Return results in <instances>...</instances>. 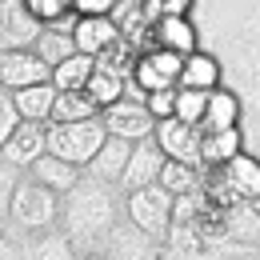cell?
<instances>
[{
    "label": "cell",
    "instance_id": "obj_1",
    "mask_svg": "<svg viewBox=\"0 0 260 260\" xmlns=\"http://www.w3.org/2000/svg\"><path fill=\"white\" fill-rule=\"evenodd\" d=\"M120 220H124V188L120 184H108V180H96L84 172L60 196V228L80 252L104 248V240L112 236V228Z\"/></svg>",
    "mask_w": 260,
    "mask_h": 260
},
{
    "label": "cell",
    "instance_id": "obj_2",
    "mask_svg": "<svg viewBox=\"0 0 260 260\" xmlns=\"http://www.w3.org/2000/svg\"><path fill=\"white\" fill-rule=\"evenodd\" d=\"M8 228L16 236H36V232L60 228V192L44 188L32 172H24L16 184V196H12V208H8Z\"/></svg>",
    "mask_w": 260,
    "mask_h": 260
},
{
    "label": "cell",
    "instance_id": "obj_3",
    "mask_svg": "<svg viewBox=\"0 0 260 260\" xmlns=\"http://www.w3.org/2000/svg\"><path fill=\"white\" fill-rule=\"evenodd\" d=\"M108 140V128H104V116H88V120H72V124H56L48 120V152L64 156L72 164H84L96 156V148Z\"/></svg>",
    "mask_w": 260,
    "mask_h": 260
},
{
    "label": "cell",
    "instance_id": "obj_4",
    "mask_svg": "<svg viewBox=\"0 0 260 260\" xmlns=\"http://www.w3.org/2000/svg\"><path fill=\"white\" fill-rule=\"evenodd\" d=\"M172 208H176V196L168 192L160 180H156V184H144V188L124 192V216H128L140 232L156 236V240H164V236H168V228H172Z\"/></svg>",
    "mask_w": 260,
    "mask_h": 260
},
{
    "label": "cell",
    "instance_id": "obj_5",
    "mask_svg": "<svg viewBox=\"0 0 260 260\" xmlns=\"http://www.w3.org/2000/svg\"><path fill=\"white\" fill-rule=\"evenodd\" d=\"M104 116V128L112 136H124V140H144L156 132V116L148 108V100H136V96H120L116 104L100 108Z\"/></svg>",
    "mask_w": 260,
    "mask_h": 260
},
{
    "label": "cell",
    "instance_id": "obj_6",
    "mask_svg": "<svg viewBox=\"0 0 260 260\" xmlns=\"http://www.w3.org/2000/svg\"><path fill=\"white\" fill-rule=\"evenodd\" d=\"M180 72H184V52H172V48L156 44L152 52L136 56L132 80H136L144 92H156V88H176V84H180Z\"/></svg>",
    "mask_w": 260,
    "mask_h": 260
},
{
    "label": "cell",
    "instance_id": "obj_7",
    "mask_svg": "<svg viewBox=\"0 0 260 260\" xmlns=\"http://www.w3.org/2000/svg\"><path fill=\"white\" fill-rule=\"evenodd\" d=\"M40 28H44V20L32 12L28 0H0V52L32 48Z\"/></svg>",
    "mask_w": 260,
    "mask_h": 260
},
{
    "label": "cell",
    "instance_id": "obj_8",
    "mask_svg": "<svg viewBox=\"0 0 260 260\" xmlns=\"http://www.w3.org/2000/svg\"><path fill=\"white\" fill-rule=\"evenodd\" d=\"M100 252H108V260H164V240L140 232V228L124 216L120 224L112 228V236L104 240Z\"/></svg>",
    "mask_w": 260,
    "mask_h": 260
},
{
    "label": "cell",
    "instance_id": "obj_9",
    "mask_svg": "<svg viewBox=\"0 0 260 260\" xmlns=\"http://www.w3.org/2000/svg\"><path fill=\"white\" fill-rule=\"evenodd\" d=\"M44 152H48V120H20V128L4 140L0 160H8L20 172H28Z\"/></svg>",
    "mask_w": 260,
    "mask_h": 260
},
{
    "label": "cell",
    "instance_id": "obj_10",
    "mask_svg": "<svg viewBox=\"0 0 260 260\" xmlns=\"http://www.w3.org/2000/svg\"><path fill=\"white\" fill-rule=\"evenodd\" d=\"M40 80H52V64H44L36 56V48H8L0 52V88L16 92V88H28Z\"/></svg>",
    "mask_w": 260,
    "mask_h": 260
},
{
    "label": "cell",
    "instance_id": "obj_11",
    "mask_svg": "<svg viewBox=\"0 0 260 260\" xmlns=\"http://www.w3.org/2000/svg\"><path fill=\"white\" fill-rule=\"evenodd\" d=\"M156 140H160V148L172 156V160H184V164L204 168V156H200L204 132L196 128V124L180 120V116H164V120H156Z\"/></svg>",
    "mask_w": 260,
    "mask_h": 260
},
{
    "label": "cell",
    "instance_id": "obj_12",
    "mask_svg": "<svg viewBox=\"0 0 260 260\" xmlns=\"http://www.w3.org/2000/svg\"><path fill=\"white\" fill-rule=\"evenodd\" d=\"M164 160H168V152L160 148L156 132H152V136H144V140H136V144H132V156H128V168H124V176H120V188L132 192V188L156 184V180H160Z\"/></svg>",
    "mask_w": 260,
    "mask_h": 260
},
{
    "label": "cell",
    "instance_id": "obj_13",
    "mask_svg": "<svg viewBox=\"0 0 260 260\" xmlns=\"http://www.w3.org/2000/svg\"><path fill=\"white\" fill-rule=\"evenodd\" d=\"M220 236L232 244H256L260 248V208L256 200H232L220 208Z\"/></svg>",
    "mask_w": 260,
    "mask_h": 260
},
{
    "label": "cell",
    "instance_id": "obj_14",
    "mask_svg": "<svg viewBox=\"0 0 260 260\" xmlns=\"http://www.w3.org/2000/svg\"><path fill=\"white\" fill-rule=\"evenodd\" d=\"M72 32H76V48L92 52V56H100L112 40H120V28H116V20L108 12H80L72 20Z\"/></svg>",
    "mask_w": 260,
    "mask_h": 260
},
{
    "label": "cell",
    "instance_id": "obj_15",
    "mask_svg": "<svg viewBox=\"0 0 260 260\" xmlns=\"http://www.w3.org/2000/svg\"><path fill=\"white\" fill-rule=\"evenodd\" d=\"M132 144L136 140H124V136H112L108 132V140L96 148V156L84 164V172L96 176V180H108V184H120V176L128 168V156H132Z\"/></svg>",
    "mask_w": 260,
    "mask_h": 260
},
{
    "label": "cell",
    "instance_id": "obj_16",
    "mask_svg": "<svg viewBox=\"0 0 260 260\" xmlns=\"http://www.w3.org/2000/svg\"><path fill=\"white\" fill-rule=\"evenodd\" d=\"M32 48H36V56L44 60V64H60V60H68L72 52H80L76 48V32L68 28V24H60V20H44V28L36 32L32 40Z\"/></svg>",
    "mask_w": 260,
    "mask_h": 260
},
{
    "label": "cell",
    "instance_id": "obj_17",
    "mask_svg": "<svg viewBox=\"0 0 260 260\" xmlns=\"http://www.w3.org/2000/svg\"><path fill=\"white\" fill-rule=\"evenodd\" d=\"M20 240H24V260H80V248L68 240L64 228H48Z\"/></svg>",
    "mask_w": 260,
    "mask_h": 260
},
{
    "label": "cell",
    "instance_id": "obj_18",
    "mask_svg": "<svg viewBox=\"0 0 260 260\" xmlns=\"http://www.w3.org/2000/svg\"><path fill=\"white\" fill-rule=\"evenodd\" d=\"M28 172H32L44 188H52V192H60V196H64L68 188H72V184L84 176V168H80V164L64 160V156H56V152H44V156H40V160H36Z\"/></svg>",
    "mask_w": 260,
    "mask_h": 260
},
{
    "label": "cell",
    "instance_id": "obj_19",
    "mask_svg": "<svg viewBox=\"0 0 260 260\" xmlns=\"http://www.w3.org/2000/svg\"><path fill=\"white\" fill-rule=\"evenodd\" d=\"M16 108L24 120H52V108H56V80H40V84H28V88H16Z\"/></svg>",
    "mask_w": 260,
    "mask_h": 260
},
{
    "label": "cell",
    "instance_id": "obj_20",
    "mask_svg": "<svg viewBox=\"0 0 260 260\" xmlns=\"http://www.w3.org/2000/svg\"><path fill=\"white\" fill-rule=\"evenodd\" d=\"M160 184L168 188L172 196H192V192H204V168H196V164H184V160H164L160 168Z\"/></svg>",
    "mask_w": 260,
    "mask_h": 260
},
{
    "label": "cell",
    "instance_id": "obj_21",
    "mask_svg": "<svg viewBox=\"0 0 260 260\" xmlns=\"http://www.w3.org/2000/svg\"><path fill=\"white\" fill-rule=\"evenodd\" d=\"M88 116H100V104L88 88H68V92L56 96V108H52V120H56V124L88 120Z\"/></svg>",
    "mask_w": 260,
    "mask_h": 260
},
{
    "label": "cell",
    "instance_id": "obj_22",
    "mask_svg": "<svg viewBox=\"0 0 260 260\" xmlns=\"http://www.w3.org/2000/svg\"><path fill=\"white\" fill-rule=\"evenodd\" d=\"M92 72H96V56L92 52H72L68 60H60V64L52 68V80H56L60 92H68V88H88Z\"/></svg>",
    "mask_w": 260,
    "mask_h": 260
},
{
    "label": "cell",
    "instance_id": "obj_23",
    "mask_svg": "<svg viewBox=\"0 0 260 260\" xmlns=\"http://www.w3.org/2000/svg\"><path fill=\"white\" fill-rule=\"evenodd\" d=\"M156 44L164 48H172V52H196V36H192V24L184 20V16H176V12H164L160 20H156Z\"/></svg>",
    "mask_w": 260,
    "mask_h": 260
},
{
    "label": "cell",
    "instance_id": "obj_24",
    "mask_svg": "<svg viewBox=\"0 0 260 260\" xmlns=\"http://www.w3.org/2000/svg\"><path fill=\"white\" fill-rule=\"evenodd\" d=\"M240 152V132L236 128H220V132H204L200 140V156H204V168H220L232 156Z\"/></svg>",
    "mask_w": 260,
    "mask_h": 260
},
{
    "label": "cell",
    "instance_id": "obj_25",
    "mask_svg": "<svg viewBox=\"0 0 260 260\" xmlns=\"http://www.w3.org/2000/svg\"><path fill=\"white\" fill-rule=\"evenodd\" d=\"M88 92L96 96L100 108H108V104H116L120 96H128V76L96 60V72H92V80H88Z\"/></svg>",
    "mask_w": 260,
    "mask_h": 260
},
{
    "label": "cell",
    "instance_id": "obj_26",
    "mask_svg": "<svg viewBox=\"0 0 260 260\" xmlns=\"http://www.w3.org/2000/svg\"><path fill=\"white\" fill-rule=\"evenodd\" d=\"M236 116H240V104L232 92H208V108H204V120L200 132H220V128H236Z\"/></svg>",
    "mask_w": 260,
    "mask_h": 260
},
{
    "label": "cell",
    "instance_id": "obj_27",
    "mask_svg": "<svg viewBox=\"0 0 260 260\" xmlns=\"http://www.w3.org/2000/svg\"><path fill=\"white\" fill-rule=\"evenodd\" d=\"M180 84L184 88H216L220 84V68L212 56H204V52H188L184 56V72H180Z\"/></svg>",
    "mask_w": 260,
    "mask_h": 260
},
{
    "label": "cell",
    "instance_id": "obj_28",
    "mask_svg": "<svg viewBox=\"0 0 260 260\" xmlns=\"http://www.w3.org/2000/svg\"><path fill=\"white\" fill-rule=\"evenodd\" d=\"M204 108H208V88H184V84H176V116L180 120H188V124L200 128Z\"/></svg>",
    "mask_w": 260,
    "mask_h": 260
},
{
    "label": "cell",
    "instance_id": "obj_29",
    "mask_svg": "<svg viewBox=\"0 0 260 260\" xmlns=\"http://www.w3.org/2000/svg\"><path fill=\"white\" fill-rule=\"evenodd\" d=\"M20 168H12L8 160H0V228H8V208H12V196H16V184H20Z\"/></svg>",
    "mask_w": 260,
    "mask_h": 260
},
{
    "label": "cell",
    "instance_id": "obj_30",
    "mask_svg": "<svg viewBox=\"0 0 260 260\" xmlns=\"http://www.w3.org/2000/svg\"><path fill=\"white\" fill-rule=\"evenodd\" d=\"M20 108H16V96L8 92V88H0V148H4V140L12 136V132L20 128Z\"/></svg>",
    "mask_w": 260,
    "mask_h": 260
},
{
    "label": "cell",
    "instance_id": "obj_31",
    "mask_svg": "<svg viewBox=\"0 0 260 260\" xmlns=\"http://www.w3.org/2000/svg\"><path fill=\"white\" fill-rule=\"evenodd\" d=\"M148 108H152L156 120L176 116V88H156V92H148Z\"/></svg>",
    "mask_w": 260,
    "mask_h": 260
},
{
    "label": "cell",
    "instance_id": "obj_32",
    "mask_svg": "<svg viewBox=\"0 0 260 260\" xmlns=\"http://www.w3.org/2000/svg\"><path fill=\"white\" fill-rule=\"evenodd\" d=\"M0 260H24V240L12 228H0Z\"/></svg>",
    "mask_w": 260,
    "mask_h": 260
},
{
    "label": "cell",
    "instance_id": "obj_33",
    "mask_svg": "<svg viewBox=\"0 0 260 260\" xmlns=\"http://www.w3.org/2000/svg\"><path fill=\"white\" fill-rule=\"evenodd\" d=\"M112 4L116 0H72L76 12H112Z\"/></svg>",
    "mask_w": 260,
    "mask_h": 260
},
{
    "label": "cell",
    "instance_id": "obj_34",
    "mask_svg": "<svg viewBox=\"0 0 260 260\" xmlns=\"http://www.w3.org/2000/svg\"><path fill=\"white\" fill-rule=\"evenodd\" d=\"M160 4H164V12H176V16H184L192 8V0H160Z\"/></svg>",
    "mask_w": 260,
    "mask_h": 260
},
{
    "label": "cell",
    "instance_id": "obj_35",
    "mask_svg": "<svg viewBox=\"0 0 260 260\" xmlns=\"http://www.w3.org/2000/svg\"><path fill=\"white\" fill-rule=\"evenodd\" d=\"M80 260H108V252H100V248H84Z\"/></svg>",
    "mask_w": 260,
    "mask_h": 260
},
{
    "label": "cell",
    "instance_id": "obj_36",
    "mask_svg": "<svg viewBox=\"0 0 260 260\" xmlns=\"http://www.w3.org/2000/svg\"><path fill=\"white\" fill-rule=\"evenodd\" d=\"M256 208H260V200H256Z\"/></svg>",
    "mask_w": 260,
    "mask_h": 260
}]
</instances>
